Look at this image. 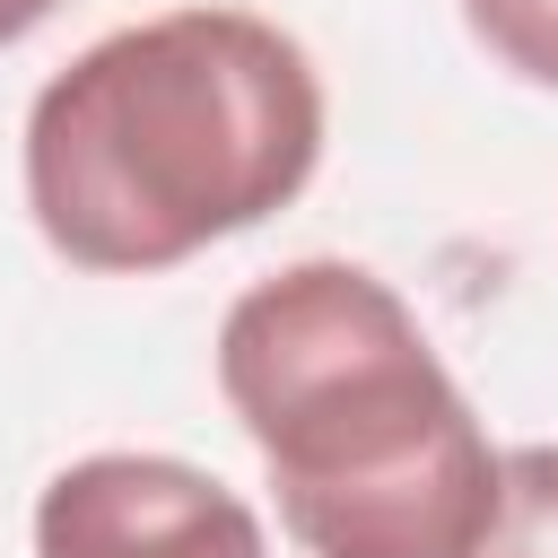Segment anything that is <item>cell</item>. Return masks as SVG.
<instances>
[{
	"mask_svg": "<svg viewBox=\"0 0 558 558\" xmlns=\"http://www.w3.org/2000/svg\"><path fill=\"white\" fill-rule=\"evenodd\" d=\"M314 52L227 0L96 35L26 105L17 183L35 235L96 279L174 270L279 218L323 166Z\"/></svg>",
	"mask_w": 558,
	"mask_h": 558,
	"instance_id": "1",
	"label": "cell"
},
{
	"mask_svg": "<svg viewBox=\"0 0 558 558\" xmlns=\"http://www.w3.org/2000/svg\"><path fill=\"white\" fill-rule=\"evenodd\" d=\"M218 392L305 558H480L497 445L427 323L366 262H288L218 323Z\"/></svg>",
	"mask_w": 558,
	"mask_h": 558,
	"instance_id": "2",
	"label": "cell"
},
{
	"mask_svg": "<svg viewBox=\"0 0 558 558\" xmlns=\"http://www.w3.org/2000/svg\"><path fill=\"white\" fill-rule=\"evenodd\" d=\"M462 26L523 87H558V0H462Z\"/></svg>",
	"mask_w": 558,
	"mask_h": 558,
	"instance_id": "5",
	"label": "cell"
},
{
	"mask_svg": "<svg viewBox=\"0 0 558 558\" xmlns=\"http://www.w3.org/2000/svg\"><path fill=\"white\" fill-rule=\"evenodd\" d=\"M52 9H61V0H0V52H9V44H26Z\"/></svg>",
	"mask_w": 558,
	"mask_h": 558,
	"instance_id": "6",
	"label": "cell"
},
{
	"mask_svg": "<svg viewBox=\"0 0 558 558\" xmlns=\"http://www.w3.org/2000/svg\"><path fill=\"white\" fill-rule=\"evenodd\" d=\"M35 558H270L262 514L183 453H78L35 497Z\"/></svg>",
	"mask_w": 558,
	"mask_h": 558,
	"instance_id": "3",
	"label": "cell"
},
{
	"mask_svg": "<svg viewBox=\"0 0 558 558\" xmlns=\"http://www.w3.org/2000/svg\"><path fill=\"white\" fill-rule=\"evenodd\" d=\"M480 558H558V445H514L497 462V523Z\"/></svg>",
	"mask_w": 558,
	"mask_h": 558,
	"instance_id": "4",
	"label": "cell"
}]
</instances>
